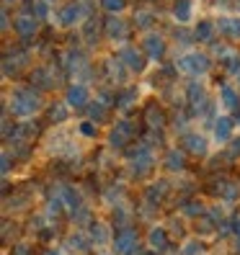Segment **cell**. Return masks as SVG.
<instances>
[{"label":"cell","mask_w":240,"mask_h":255,"mask_svg":"<svg viewBox=\"0 0 240 255\" xmlns=\"http://www.w3.org/2000/svg\"><path fill=\"white\" fill-rule=\"evenodd\" d=\"M166 245H168L166 230H163V227H153V230H150V248H153V250H166Z\"/></svg>","instance_id":"d6986e66"},{"label":"cell","mask_w":240,"mask_h":255,"mask_svg":"<svg viewBox=\"0 0 240 255\" xmlns=\"http://www.w3.org/2000/svg\"><path fill=\"white\" fill-rule=\"evenodd\" d=\"M88 18V5L80 3V0H72V3L62 5L57 13V21L62 23V26H78Z\"/></svg>","instance_id":"3957f363"},{"label":"cell","mask_w":240,"mask_h":255,"mask_svg":"<svg viewBox=\"0 0 240 255\" xmlns=\"http://www.w3.org/2000/svg\"><path fill=\"white\" fill-rule=\"evenodd\" d=\"M176 67L181 70L184 75H189V78H202V75L209 72L212 62H209V57L204 52H184L181 57L176 59Z\"/></svg>","instance_id":"7a4b0ae2"},{"label":"cell","mask_w":240,"mask_h":255,"mask_svg":"<svg viewBox=\"0 0 240 255\" xmlns=\"http://www.w3.org/2000/svg\"><path fill=\"white\" fill-rule=\"evenodd\" d=\"M142 52L150 59H160L163 54H166V39H163L158 31H147L145 39H142Z\"/></svg>","instance_id":"8992f818"},{"label":"cell","mask_w":240,"mask_h":255,"mask_svg":"<svg viewBox=\"0 0 240 255\" xmlns=\"http://www.w3.org/2000/svg\"><path fill=\"white\" fill-rule=\"evenodd\" d=\"M44 255H59V253L57 250H49V253H44Z\"/></svg>","instance_id":"836d02e7"},{"label":"cell","mask_w":240,"mask_h":255,"mask_svg":"<svg viewBox=\"0 0 240 255\" xmlns=\"http://www.w3.org/2000/svg\"><path fill=\"white\" fill-rule=\"evenodd\" d=\"M13 28H16V34L23 36V39H26V36H34L36 28H39L36 16H31V13H18L16 21H13Z\"/></svg>","instance_id":"30bf717a"},{"label":"cell","mask_w":240,"mask_h":255,"mask_svg":"<svg viewBox=\"0 0 240 255\" xmlns=\"http://www.w3.org/2000/svg\"><path fill=\"white\" fill-rule=\"evenodd\" d=\"M78 131L85 134V137H93V134H96V124H93V122H83V124L78 127Z\"/></svg>","instance_id":"4316f807"},{"label":"cell","mask_w":240,"mask_h":255,"mask_svg":"<svg viewBox=\"0 0 240 255\" xmlns=\"http://www.w3.org/2000/svg\"><path fill=\"white\" fill-rule=\"evenodd\" d=\"M184 142H186V149L191 155H204L207 152V137H202V134H197V131L186 134Z\"/></svg>","instance_id":"4fadbf2b"},{"label":"cell","mask_w":240,"mask_h":255,"mask_svg":"<svg viewBox=\"0 0 240 255\" xmlns=\"http://www.w3.org/2000/svg\"><path fill=\"white\" fill-rule=\"evenodd\" d=\"M189 101L194 103V106L204 103V88H202V85H197V83H191V85H189Z\"/></svg>","instance_id":"44dd1931"},{"label":"cell","mask_w":240,"mask_h":255,"mask_svg":"<svg viewBox=\"0 0 240 255\" xmlns=\"http://www.w3.org/2000/svg\"><path fill=\"white\" fill-rule=\"evenodd\" d=\"M109 72H111V78H114V80H122V78H124V75H122V62L116 65L114 59H109Z\"/></svg>","instance_id":"484cf974"},{"label":"cell","mask_w":240,"mask_h":255,"mask_svg":"<svg viewBox=\"0 0 240 255\" xmlns=\"http://www.w3.org/2000/svg\"><path fill=\"white\" fill-rule=\"evenodd\" d=\"M91 237H93L96 245H106L109 240H111V232H109V227L103 222H93L91 224Z\"/></svg>","instance_id":"e0dca14e"},{"label":"cell","mask_w":240,"mask_h":255,"mask_svg":"<svg viewBox=\"0 0 240 255\" xmlns=\"http://www.w3.org/2000/svg\"><path fill=\"white\" fill-rule=\"evenodd\" d=\"M5 3H13V0H5Z\"/></svg>","instance_id":"8d00e7d4"},{"label":"cell","mask_w":240,"mask_h":255,"mask_svg":"<svg viewBox=\"0 0 240 255\" xmlns=\"http://www.w3.org/2000/svg\"><path fill=\"white\" fill-rule=\"evenodd\" d=\"M137 23H140V26H147V23H150V16H140Z\"/></svg>","instance_id":"d6a6232c"},{"label":"cell","mask_w":240,"mask_h":255,"mask_svg":"<svg viewBox=\"0 0 240 255\" xmlns=\"http://www.w3.org/2000/svg\"><path fill=\"white\" fill-rule=\"evenodd\" d=\"M235 78H238V83H240V72H238V75H235Z\"/></svg>","instance_id":"d590c367"},{"label":"cell","mask_w":240,"mask_h":255,"mask_svg":"<svg viewBox=\"0 0 240 255\" xmlns=\"http://www.w3.org/2000/svg\"><path fill=\"white\" fill-rule=\"evenodd\" d=\"M129 168H132V173L145 175L150 168H153V152H150L145 144H140V147L129 155Z\"/></svg>","instance_id":"5b68a950"},{"label":"cell","mask_w":240,"mask_h":255,"mask_svg":"<svg viewBox=\"0 0 240 255\" xmlns=\"http://www.w3.org/2000/svg\"><path fill=\"white\" fill-rule=\"evenodd\" d=\"M230 152H233V155H238V152H240V137H235V139L230 142Z\"/></svg>","instance_id":"1f68e13d"},{"label":"cell","mask_w":240,"mask_h":255,"mask_svg":"<svg viewBox=\"0 0 240 255\" xmlns=\"http://www.w3.org/2000/svg\"><path fill=\"white\" fill-rule=\"evenodd\" d=\"M166 165H168L171 170H181V168H184V155L178 152V149H171V152H168V160H166Z\"/></svg>","instance_id":"7402d4cb"},{"label":"cell","mask_w":240,"mask_h":255,"mask_svg":"<svg viewBox=\"0 0 240 255\" xmlns=\"http://www.w3.org/2000/svg\"><path fill=\"white\" fill-rule=\"evenodd\" d=\"M235 245H238V250H240V237H238V243H235Z\"/></svg>","instance_id":"e575fe53"},{"label":"cell","mask_w":240,"mask_h":255,"mask_svg":"<svg viewBox=\"0 0 240 255\" xmlns=\"http://www.w3.org/2000/svg\"><path fill=\"white\" fill-rule=\"evenodd\" d=\"M129 134H132V124H129V122H119V124L111 129V144H114V147H124L127 139H129Z\"/></svg>","instance_id":"5bb4252c"},{"label":"cell","mask_w":240,"mask_h":255,"mask_svg":"<svg viewBox=\"0 0 240 255\" xmlns=\"http://www.w3.org/2000/svg\"><path fill=\"white\" fill-rule=\"evenodd\" d=\"M88 98H91V93H88V88L83 85V83H75V85H70L67 88V106L70 109H83L85 103H88Z\"/></svg>","instance_id":"8fae6325"},{"label":"cell","mask_w":240,"mask_h":255,"mask_svg":"<svg viewBox=\"0 0 240 255\" xmlns=\"http://www.w3.org/2000/svg\"><path fill=\"white\" fill-rule=\"evenodd\" d=\"M220 103L225 109H235L238 106V91L233 85H220Z\"/></svg>","instance_id":"ac0fdd59"},{"label":"cell","mask_w":240,"mask_h":255,"mask_svg":"<svg viewBox=\"0 0 240 255\" xmlns=\"http://www.w3.org/2000/svg\"><path fill=\"white\" fill-rule=\"evenodd\" d=\"M106 34H109L111 39H124V36H127V23L119 18V16H109V21H106Z\"/></svg>","instance_id":"9a60e30c"},{"label":"cell","mask_w":240,"mask_h":255,"mask_svg":"<svg viewBox=\"0 0 240 255\" xmlns=\"http://www.w3.org/2000/svg\"><path fill=\"white\" fill-rule=\"evenodd\" d=\"M70 248H72V250H78V253H83V250L91 248V243H88L83 235H72V237H70Z\"/></svg>","instance_id":"603a6c76"},{"label":"cell","mask_w":240,"mask_h":255,"mask_svg":"<svg viewBox=\"0 0 240 255\" xmlns=\"http://www.w3.org/2000/svg\"><path fill=\"white\" fill-rule=\"evenodd\" d=\"M41 111V98L36 91H28V88H16L10 93V114L16 119H31Z\"/></svg>","instance_id":"6da1fadb"},{"label":"cell","mask_w":240,"mask_h":255,"mask_svg":"<svg viewBox=\"0 0 240 255\" xmlns=\"http://www.w3.org/2000/svg\"><path fill=\"white\" fill-rule=\"evenodd\" d=\"M199 253H202V248H199L197 243H186V245H184V253H181V255H199Z\"/></svg>","instance_id":"83f0119b"},{"label":"cell","mask_w":240,"mask_h":255,"mask_svg":"<svg viewBox=\"0 0 240 255\" xmlns=\"http://www.w3.org/2000/svg\"><path fill=\"white\" fill-rule=\"evenodd\" d=\"M212 134H215V142H217V144L233 142V137H235V122H233L230 116H217Z\"/></svg>","instance_id":"52a82bcc"},{"label":"cell","mask_w":240,"mask_h":255,"mask_svg":"<svg viewBox=\"0 0 240 255\" xmlns=\"http://www.w3.org/2000/svg\"><path fill=\"white\" fill-rule=\"evenodd\" d=\"M215 23H217V31H220L225 39H233V41L240 39V16H233V13H228V16H220Z\"/></svg>","instance_id":"ba28073f"},{"label":"cell","mask_w":240,"mask_h":255,"mask_svg":"<svg viewBox=\"0 0 240 255\" xmlns=\"http://www.w3.org/2000/svg\"><path fill=\"white\" fill-rule=\"evenodd\" d=\"M150 124H163V114L153 109V111H150Z\"/></svg>","instance_id":"f1b7e54d"},{"label":"cell","mask_w":240,"mask_h":255,"mask_svg":"<svg viewBox=\"0 0 240 255\" xmlns=\"http://www.w3.org/2000/svg\"><path fill=\"white\" fill-rule=\"evenodd\" d=\"M119 62L127 65V70H132V72H142V67H145V52L127 44V47L119 49Z\"/></svg>","instance_id":"277c9868"},{"label":"cell","mask_w":240,"mask_h":255,"mask_svg":"<svg viewBox=\"0 0 240 255\" xmlns=\"http://www.w3.org/2000/svg\"><path fill=\"white\" fill-rule=\"evenodd\" d=\"M13 255H28V245H26V243L16 245V248H13Z\"/></svg>","instance_id":"f546056e"},{"label":"cell","mask_w":240,"mask_h":255,"mask_svg":"<svg viewBox=\"0 0 240 255\" xmlns=\"http://www.w3.org/2000/svg\"><path fill=\"white\" fill-rule=\"evenodd\" d=\"M215 31H217V23L215 21H199L197 23V31H194V39H197V41H212Z\"/></svg>","instance_id":"2e32d148"},{"label":"cell","mask_w":240,"mask_h":255,"mask_svg":"<svg viewBox=\"0 0 240 255\" xmlns=\"http://www.w3.org/2000/svg\"><path fill=\"white\" fill-rule=\"evenodd\" d=\"M62 196H65L62 201L72 209V212H78V209L83 206V201H80V193L75 191V188H62Z\"/></svg>","instance_id":"ffe728a7"},{"label":"cell","mask_w":240,"mask_h":255,"mask_svg":"<svg viewBox=\"0 0 240 255\" xmlns=\"http://www.w3.org/2000/svg\"><path fill=\"white\" fill-rule=\"evenodd\" d=\"M103 114V103H98V106H91V119H101Z\"/></svg>","instance_id":"4dcf8cb0"},{"label":"cell","mask_w":240,"mask_h":255,"mask_svg":"<svg viewBox=\"0 0 240 255\" xmlns=\"http://www.w3.org/2000/svg\"><path fill=\"white\" fill-rule=\"evenodd\" d=\"M194 0H176V5H173V18L178 23H191L194 21Z\"/></svg>","instance_id":"7c38bea8"},{"label":"cell","mask_w":240,"mask_h":255,"mask_svg":"<svg viewBox=\"0 0 240 255\" xmlns=\"http://www.w3.org/2000/svg\"><path fill=\"white\" fill-rule=\"evenodd\" d=\"M114 248H116L119 255H129V253H134V248H137V232L129 230V227H124L122 232L116 235Z\"/></svg>","instance_id":"9c48e42d"},{"label":"cell","mask_w":240,"mask_h":255,"mask_svg":"<svg viewBox=\"0 0 240 255\" xmlns=\"http://www.w3.org/2000/svg\"><path fill=\"white\" fill-rule=\"evenodd\" d=\"M101 3H103V8H106L111 16H116V13L127 5V0H101Z\"/></svg>","instance_id":"cb8c5ba5"},{"label":"cell","mask_w":240,"mask_h":255,"mask_svg":"<svg viewBox=\"0 0 240 255\" xmlns=\"http://www.w3.org/2000/svg\"><path fill=\"white\" fill-rule=\"evenodd\" d=\"M134 98H137V91H127V93H124L122 98H119V103H116V106H119V109H122V111H124V109L129 106V103L134 101Z\"/></svg>","instance_id":"d4e9b609"}]
</instances>
